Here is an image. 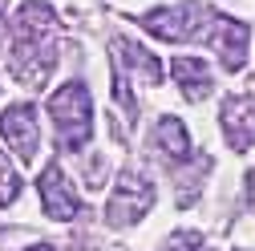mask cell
I'll list each match as a JSON object with an SVG mask.
<instances>
[{
    "label": "cell",
    "mask_w": 255,
    "mask_h": 251,
    "mask_svg": "<svg viewBox=\"0 0 255 251\" xmlns=\"http://www.w3.org/2000/svg\"><path fill=\"white\" fill-rule=\"evenodd\" d=\"M0 138H4L20 162H37V150H41V134H37V110L28 102H16L0 114Z\"/></svg>",
    "instance_id": "obj_4"
},
{
    "label": "cell",
    "mask_w": 255,
    "mask_h": 251,
    "mask_svg": "<svg viewBox=\"0 0 255 251\" xmlns=\"http://www.w3.org/2000/svg\"><path fill=\"white\" fill-rule=\"evenodd\" d=\"M170 77H174V85L182 89L186 102H203V98H211V89H215L207 61H199V57H174Z\"/></svg>",
    "instance_id": "obj_7"
},
{
    "label": "cell",
    "mask_w": 255,
    "mask_h": 251,
    "mask_svg": "<svg viewBox=\"0 0 255 251\" xmlns=\"http://www.w3.org/2000/svg\"><path fill=\"white\" fill-rule=\"evenodd\" d=\"M28 251H53V247H45V243H41V247H28Z\"/></svg>",
    "instance_id": "obj_13"
},
{
    "label": "cell",
    "mask_w": 255,
    "mask_h": 251,
    "mask_svg": "<svg viewBox=\"0 0 255 251\" xmlns=\"http://www.w3.org/2000/svg\"><path fill=\"white\" fill-rule=\"evenodd\" d=\"M150 203H154L150 178L130 166V170H122L114 195H110V203H106V219H110L114 227H130V223H138V219L150 211Z\"/></svg>",
    "instance_id": "obj_3"
},
{
    "label": "cell",
    "mask_w": 255,
    "mask_h": 251,
    "mask_svg": "<svg viewBox=\"0 0 255 251\" xmlns=\"http://www.w3.org/2000/svg\"><path fill=\"white\" fill-rule=\"evenodd\" d=\"M16 195H20V174H16V166L0 154V207H8V203H16Z\"/></svg>",
    "instance_id": "obj_10"
},
{
    "label": "cell",
    "mask_w": 255,
    "mask_h": 251,
    "mask_svg": "<svg viewBox=\"0 0 255 251\" xmlns=\"http://www.w3.org/2000/svg\"><path fill=\"white\" fill-rule=\"evenodd\" d=\"M247 199H251V207H255V170H251V178H247Z\"/></svg>",
    "instance_id": "obj_12"
},
{
    "label": "cell",
    "mask_w": 255,
    "mask_h": 251,
    "mask_svg": "<svg viewBox=\"0 0 255 251\" xmlns=\"http://www.w3.org/2000/svg\"><path fill=\"white\" fill-rule=\"evenodd\" d=\"M162 251H203V235H195V231H178V235L166 239Z\"/></svg>",
    "instance_id": "obj_11"
},
{
    "label": "cell",
    "mask_w": 255,
    "mask_h": 251,
    "mask_svg": "<svg viewBox=\"0 0 255 251\" xmlns=\"http://www.w3.org/2000/svg\"><path fill=\"white\" fill-rule=\"evenodd\" d=\"M114 57H122V61H114V69H122V73H138L146 85H158V81L166 77V69L158 65V57L146 53L142 45H134V41H114Z\"/></svg>",
    "instance_id": "obj_8"
},
{
    "label": "cell",
    "mask_w": 255,
    "mask_h": 251,
    "mask_svg": "<svg viewBox=\"0 0 255 251\" xmlns=\"http://www.w3.org/2000/svg\"><path fill=\"white\" fill-rule=\"evenodd\" d=\"M223 134H227L231 150H251L255 146V93H231L219 110Z\"/></svg>",
    "instance_id": "obj_6"
},
{
    "label": "cell",
    "mask_w": 255,
    "mask_h": 251,
    "mask_svg": "<svg viewBox=\"0 0 255 251\" xmlns=\"http://www.w3.org/2000/svg\"><path fill=\"white\" fill-rule=\"evenodd\" d=\"M37 191H41V207H45V215L57 219V223H69V219L81 211V195L73 191V182L65 178V170H61L57 162H49V166L41 170Z\"/></svg>",
    "instance_id": "obj_5"
},
{
    "label": "cell",
    "mask_w": 255,
    "mask_h": 251,
    "mask_svg": "<svg viewBox=\"0 0 255 251\" xmlns=\"http://www.w3.org/2000/svg\"><path fill=\"white\" fill-rule=\"evenodd\" d=\"M154 146H158V154H166L170 162H186L190 158V134H186V126L178 118H162L154 126Z\"/></svg>",
    "instance_id": "obj_9"
},
{
    "label": "cell",
    "mask_w": 255,
    "mask_h": 251,
    "mask_svg": "<svg viewBox=\"0 0 255 251\" xmlns=\"http://www.w3.org/2000/svg\"><path fill=\"white\" fill-rule=\"evenodd\" d=\"M49 114L57 122V138L61 150H81L93 134V102L81 81H65L53 98H49Z\"/></svg>",
    "instance_id": "obj_2"
},
{
    "label": "cell",
    "mask_w": 255,
    "mask_h": 251,
    "mask_svg": "<svg viewBox=\"0 0 255 251\" xmlns=\"http://www.w3.org/2000/svg\"><path fill=\"white\" fill-rule=\"evenodd\" d=\"M57 49H53V12L45 0H24V8L12 28V73L24 85H41L49 69L57 65Z\"/></svg>",
    "instance_id": "obj_1"
}]
</instances>
